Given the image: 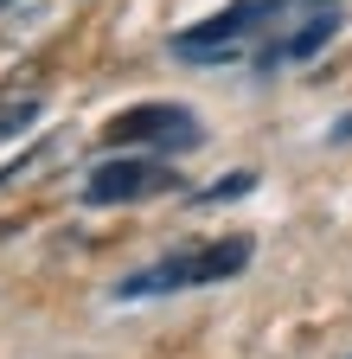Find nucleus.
Segmentation results:
<instances>
[{
  "label": "nucleus",
  "mask_w": 352,
  "mask_h": 359,
  "mask_svg": "<svg viewBox=\"0 0 352 359\" xmlns=\"http://www.w3.org/2000/svg\"><path fill=\"white\" fill-rule=\"evenodd\" d=\"M282 7H288V0H237V7L199 20L192 32H180V39H173V52H180V58H231L237 45L269 20V13H282Z\"/></svg>",
  "instance_id": "nucleus-1"
},
{
  "label": "nucleus",
  "mask_w": 352,
  "mask_h": 359,
  "mask_svg": "<svg viewBox=\"0 0 352 359\" xmlns=\"http://www.w3.org/2000/svg\"><path fill=\"white\" fill-rule=\"evenodd\" d=\"M109 148H135V142H160V148H199L205 135L199 122L180 109V103H141V109H122L109 128H103Z\"/></svg>",
  "instance_id": "nucleus-2"
},
{
  "label": "nucleus",
  "mask_w": 352,
  "mask_h": 359,
  "mask_svg": "<svg viewBox=\"0 0 352 359\" xmlns=\"http://www.w3.org/2000/svg\"><path fill=\"white\" fill-rule=\"evenodd\" d=\"M167 187H180V173L160 167V161H103L83 180V199L90 205H135V199H154Z\"/></svg>",
  "instance_id": "nucleus-3"
},
{
  "label": "nucleus",
  "mask_w": 352,
  "mask_h": 359,
  "mask_svg": "<svg viewBox=\"0 0 352 359\" xmlns=\"http://www.w3.org/2000/svg\"><path fill=\"white\" fill-rule=\"evenodd\" d=\"M250 238H218V244H205V250H186V257H173L180 263V289H199V283H225V276H237V269L250 263Z\"/></svg>",
  "instance_id": "nucleus-4"
},
{
  "label": "nucleus",
  "mask_w": 352,
  "mask_h": 359,
  "mask_svg": "<svg viewBox=\"0 0 352 359\" xmlns=\"http://www.w3.org/2000/svg\"><path fill=\"white\" fill-rule=\"evenodd\" d=\"M333 32H339V13H333V7H327V13H307L295 39H282V45H276V52H262V65H276V58H288V65H301V58H314V52H321V45H327Z\"/></svg>",
  "instance_id": "nucleus-5"
},
{
  "label": "nucleus",
  "mask_w": 352,
  "mask_h": 359,
  "mask_svg": "<svg viewBox=\"0 0 352 359\" xmlns=\"http://www.w3.org/2000/svg\"><path fill=\"white\" fill-rule=\"evenodd\" d=\"M38 109H45L38 97H7V103H0V142H7V135H20V128H32Z\"/></svg>",
  "instance_id": "nucleus-6"
},
{
  "label": "nucleus",
  "mask_w": 352,
  "mask_h": 359,
  "mask_svg": "<svg viewBox=\"0 0 352 359\" xmlns=\"http://www.w3.org/2000/svg\"><path fill=\"white\" fill-rule=\"evenodd\" d=\"M250 187H256V173H250V167H237V173H225V180H211V187L199 193V205H225V199H244Z\"/></svg>",
  "instance_id": "nucleus-7"
},
{
  "label": "nucleus",
  "mask_w": 352,
  "mask_h": 359,
  "mask_svg": "<svg viewBox=\"0 0 352 359\" xmlns=\"http://www.w3.org/2000/svg\"><path fill=\"white\" fill-rule=\"evenodd\" d=\"M0 7H7V0H0Z\"/></svg>",
  "instance_id": "nucleus-8"
}]
</instances>
